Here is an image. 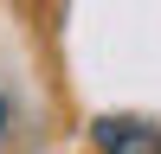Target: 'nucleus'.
Segmentation results:
<instances>
[{"label":"nucleus","mask_w":161,"mask_h":154,"mask_svg":"<svg viewBox=\"0 0 161 154\" xmlns=\"http://www.w3.org/2000/svg\"><path fill=\"white\" fill-rule=\"evenodd\" d=\"M90 148H103V154H161V128L148 116H97L90 122Z\"/></svg>","instance_id":"1"},{"label":"nucleus","mask_w":161,"mask_h":154,"mask_svg":"<svg viewBox=\"0 0 161 154\" xmlns=\"http://www.w3.org/2000/svg\"><path fill=\"white\" fill-rule=\"evenodd\" d=\"M0 141H7V96H0Z\"/></svg>","instance_id":"2"}]
</instances>
